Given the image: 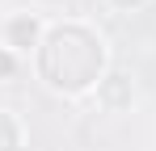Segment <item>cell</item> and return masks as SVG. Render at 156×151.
<instances>
[{
  "label": "cell",
  "instance_id": "obj_1",
  "mask_svg": "<svg viewBox=\"0 0 156 151\" xmlns=\"http://www.w3.org/2000/svg\"><path fill=\"white\" fill-rule=\"evenodd\" d=\"M34 34H38V25L30 21V17H17V21L9 25V38H13V46H30V42H34Z\"/></svg>",
  "mask_w": 156,
  "mask_h": 151
},
{
  "label": "cell",
  "instance_id": "obj_3",
  "mask_svg": "<svg viewBox=\"0 0 156 151\" xmlns=\"http://www.w3.org/2000/svg\"><path fill=\"white\" fill-rule=\"evenodd\" d=\"M13 72V59H9V55H0V76H9Z\"/></svg>",
  "mask_w": 156,
  "mask_h": 151
},
{
  "label": "cell",
  "instance_id": "obj_2",
  "mask_svg": "<svg viewBox=\"0 0 156 151\" xmlns=\"http://www.w3.org/2000/svg\"><path fill=\"white\" fill-rule=\"evenodd\" d=\"M13 147H17V126L0 113V151H13Z\"/></svg>",
  "mask_w": 156,
  "mask_h": 151
}]
</instances>
